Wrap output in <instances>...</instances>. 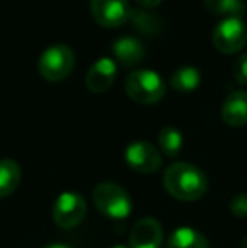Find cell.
I'll use <instances>...</instances> for the list:
<instances>
[{"label":"cell","instance_id":"cell-1","mask_svg":"<svg viewBox=\"0 0 247 248\" xmlns=\"http://www.w3.org/2000/svg\"><path fill=\"white\" fill-rule=\"evenodd\" d=\"M163 186L169 196L180 201H197L205 196L208 181L203 170L190 162H173L166 167Z\"/></svg>","mask_w":247,"mask_h":248},{"label":"cell","instance_id":"cell-2","mask_svg":"<svg viewBox=\"0 0 247 248\" xmlns=\"http://www.w3.org/2000/svg\"><path fill=\"white\" fill-rule=\"evenodd\" d=\"M125 92L134 101L142 105H152L163 100L166 86L163 78L152 69H135L125 78Z\"/></svg>","mask_w":247,"mask_h":248},{"label":"cell","instance_id":"cell-3","mask_svg":"<svg viewBox=\"0 0 247 248\" xmlns=\"http://www.w3.org/2000/svg\"><path fill=\"white\" fill-rule=\"evenodd\" d=\"M93 204L110 219H125L132 211L127 191L115 183H102L93 189Z\"/></svg>","mask_w":247,"mask_h":248},{"label":"cell","instance_id":"cell-4","mask_svg":"<svg viewBox=\"0 0 247 248\" xmlns=\"http://www.w3.org/2000/svg\"><path fill=\"white\" fill-rule=\"evenodd\" d=\"M73 66H75V54L66 44H53L46 47L37 61L39 75L48 81L65 79L71 73Z\"/></svg>","mask_w":247,"mask_h":248},{"label":"cell","instance_id":"cell-5","mask_svg":"<svg viewBox=\"0 0 247 248\" xmlns=\"http://www.w3.org/2000/svg\"><path fill=\"white\" fill-rule=\"evenodd\" d=\"M247 43V26L242 17H225L214 29V44L218 51L231 54L241 51Z\"/></svg>","mask_w":247,"mask_h":248},{"label":"cell","instance_id":"cell-6","mask_svg":"<svg viewBox=\"0 0 247 248\" xmlns=\"http://www.w3.org/2000/svg\"><path fill=\"white\" fill-rule=\"evenodd\" d=\"M86 215V202L75 191H66L56 198L53 206V219L60 228L69 230L83 221Z\"/></svg>","mask_w":247,"mask_h":248},{"label":"cell","instance_id":"cell-7","mask_svg":"<svg viewBox=\"0 0 247 248\" xmlns=\"http://www.w3.org/2000/svg\"><path fill=\"white\" fill-rule=\"evenodd\" d=\"M124 157L127 166L139 174H152L159 170L163 164L161 152L152 144L144 140L132 142L131 145H127Z\"/></svg>","mask_w":247,"mask_h":248},{"label":"cell","instance_id":"cell-8","mask_svg":"<svg viewBox=\"0 0 247 248\" xmlns=\"http://www.w3.org/2000/svg\"><path fill=\"white\" fill-rule=\"evenodd\" d=\"M90 9L95 20L103 27H119L129 20L131 5L127 0H92Z\"/></svg>","mask_w":247,"mask_h":248},{"label":"cell","instance_id":"cell-9","mask_svg":"<svg viewBox=\"0 0 247 248\" xmlns=\"http://www.w3.org/2000/svg\"><path fill=\"white\" fill-rule=\"evenodd\" d=\"M163 228L158 219L141 218L132 226L129 248H161Z\"/></svg>","mask_w":247,"mask_h":248},{"label":"cell","instance_id":"cell-10","mask_svg":"<svg viewBox=\"0 0 247 248\" xmlns=\"http://www.w3.org/2000/svg\"><path fill=\"white\" fill-rule=\"evenodd\" d=\"M117 76V64L112 58L97 59L86 73V86L93 93H103L114 85Z\"/></svg>","mask_w":247,"mask_h":248},{"label":"cell","instance_id":"cell-11","mask_svg":"<svg viewBox=\"0 0 247 248\" xmlns=\"http://www.w3.org/2000/svg\"><path fill=\"white\" fill-rule=\"evenodd\" d=\"M222 120L231 127L247 124V92H232L222 103Z\"/></svg>","mask_w":247,"mask_h":248},{"label":"cell","instance_id":"cell-12","mask_svg":"<svg viewBox=\"0 0 247 248\" xmlns=\"http://www.w3.org/2000/svg\"><path fill=\"white\" fill-rule=\"evenodd\" d=\"M112 52L117 58V61L122 62L124 66H134L142 61L146 49L137 37L122 36L112 43Z\"/></svg>","mask_w":247,"mask_h":248},{"label":"cell","instance_id":"cell-13","mask_svg":"<svg viewBox=\"0 0 247 248\" xmlns=\"http://www.w3.org/2000/svg\"><path fill=\"white\" fill-rule=\"evenodd\" d=\"M168 248H208V240L198 230L181 226L171 233Z\"/></svg>","mask_w":247,"mask_h":248},{"label":"cell","instance_id":"cell-14","mask_svg":"<svg viewBox=\"0 0 247 248\" xmlns=\"http://www.w3.org/2000/svg\"><path fill=\"white\" fill-rule=\"evenodd\" d=\"M20 166L12 159H0V198H7L19 187Z\"/></svg>","mask_w":247,"mask_h":248},{"label":"cell","instance_id":"cell-15","mask_svg":"<svg viewBox=\"0 0 247 248\" xmlns=\"http://www.w3.org/2000/svg\"><path fill=\"white\" fill-rule=\"evenodd\" d=\"M201 81V75L195 66H181L175 69L171 75V86L176 92L188 93L198 88Z\"/></svg>","mask_w":247,"mask_h":248},{"label":"cell","instance_id":"cell-16","mask_svg":"<svg viewBox=\"0 0 247 248\" xmlns=\"http://www.w3.org/2000/svg\"><path fill=\"white\" fill-rule=\"evenodd\" d=\"M207 10L215 16L225 17H242L246 12L244 0H203Z\"/></svg>","mask_w":247,"mask_h":248},{"label":"cell","instance_id":"cell-17","mask_svg":"<svg viewBox=\"0 0 247 248\" xmlns=\"http://www.w3.org/2000/svg\"><path fill=\"white\" fill-rule=\"evenodd\" d=\"M159 149L165 155L175 157L180 154V150L183 147V135L178 128L175 127H165L161 128L158 135Z\"/></svg>","mask_w":247,"mask_h":248},{"label":"cell","instance_id":"cell-18","mask_svg":"<svg viewBox=\"0 0 247 248\" xmlns=\"http://www.w3.org/2000/svg\"><path fill=\"white\" fill-rule=\"evenodd\" d=\"M131 22L134 24V27L142 34H156L159 29V19L154 14L148 12L144 9L139 10H131V16H129Z\"/></svg>","mask_w":247,"mask_h":248},{"label":"cell","instance_id":"cell-19","mask_svg":"<svg viewBox=\"0 0 247 248\" xmlns=\"http://www.w3.org/2000/svg\"><path fill=\"white\" fill-rule=\"evenodd\" d=\"M231 213L235 218H246L247 216V194L237 193L231 199Z\"/></svg>","mask_w":247,"mask_h":248},{"label":"cell","instance_id":"cell-20","mask_svg":"<svg viewBox=\"0 0 247 248\" xmlns=\"http://www.w3.org/2000/svg\"><path fill=\"white\" fill-rule=\"evenodd\" d=\"M232 73H234V78L237 83H241V85L247 83V52L241 54L237 59H235Z\"/></svg>","mask_w":247,"mask_h":248},{"label":"cell","instance_id":"cell-21","mask_svg":"<svg viewBox=\"0 0 247 248\" xmlns=\"http://www.w3.org/2000/svg\"><path fill=\"white\" fill-rule=\"evenodd\" d=\"M135 2H137L139 5L142 7V9H152V7L159 5L163 0H135Z\"/></svg>","mask_w":247,"mask_h":248},{"label":"cell","instance_id":"cell-22","mask_svg":"<svg viewBox=\"0 0 247 248\" xmlns=\"http://www.w3.org/2000/svg\"><path fill=\"white\" fill-rule=\"evenodd\" d=\"M44 248H71V247L63 245V243H51V245H46Z\"/></svg>","mask_w":247,"mask_h":248},{"label":"cell","instance_id":"cell-23","mask_svg":"<svg viewBox=\"0 0 247 248\" xmlns=\"http://www.w3.org/2000/svg\"><path fill=\"white\" fill-rule=\"evenodd\" d=\"M110 248H129V247H125V245H119V243H117V245H112Z\"/></svg>","mask_w":247,"mask_h":248},{"label":"cell","instance_id":"cell-24","mask_svg":"<svg viewBox=\"0 0 247 248\" xmlns=\"http://www.w3.org/2000/svg\"><path fill=\"white\" fill-rule=\"evenodd\" d=\"M242 245H244V248H247V238L242 240Z\"/></svg>","mask_w":247,"mask_h":248}]
</instances>
